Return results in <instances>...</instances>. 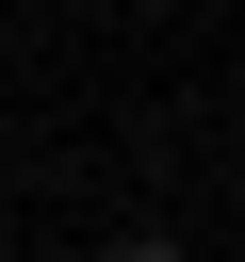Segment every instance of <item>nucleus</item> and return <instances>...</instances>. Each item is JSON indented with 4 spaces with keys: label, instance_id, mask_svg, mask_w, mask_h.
<instances>
[{
    "label": "nucleus",
    "instance_id": "1",
    "mask_svg": "<svg viewBox=\"0 0 245 262\" xmlns=\"http://www.w3.org/2000/svg\"><path fill=\"white\" fill-rule=\"evenodd\" d=\"M114 262H180V246H114Z\"/></svg>",
    "mask_w": 245,
    "mask_h": 262
}]
</instances>
